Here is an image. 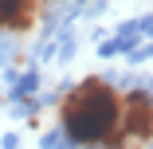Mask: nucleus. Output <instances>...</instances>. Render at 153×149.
Returning <instances> with one entry per match:
<instances>
[{
    "label": "nucleus",
    "instance_id": "nucleus-1",
    "mask_svg": "<svg viewBox=\"0 0 153 149\" xmlns=\"http://www.w3.org/2000/svg\"><path fill=\"white\" fill-rule=\"evenodd\" d=\"M118 110L122 98L110 82L86 79L63 98V130L75 145H102L118 130Z\"/></svg>",
    "mask_w": 153,
    "mask_h": 149
},
{
    "label": "nucleus",
    "instance_id": "nucleus-2",
    "mask_svg": "<svg viewBox=\"0 0 153 149\" xmlns=\"http://www.w3.org/2000/svg\"><path fill=\"white\" fill-rule=\"evenodd\" d=\"M114 137H118V141L130 137L122 149H137V145L153 141V98H149V94H126V98H122Z\"/></svg>",
    "mask_w": 153,
    "mask_h": 149
},
{
    "label": "nucleus",
    "instance_id": "nucleus-3",
    "mask_svg": "<svg viewBox=\"0 0 153 149\" xmlns=\"http://www.w3.org/2000/svg\"><path fill=\"white\" fill-rule=\"evenodd\" d=\"M36 16H39L36 0H0V32L20 36V32H27L36 24Z\"/></svg>",
    "mask_w": 153,
    "mask_h": 149
}]
</instances>
